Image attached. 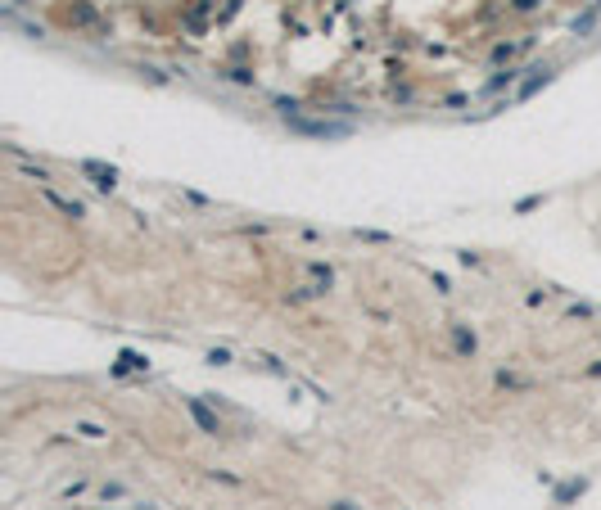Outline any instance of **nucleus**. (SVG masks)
<instances>
[{"label": "nucleus", "mask_w": 601, "mask_h": 510, "mask_svg": "<svg viewBox=\"0 0 601 510\" xmlns=\"http://www.w3.org/2000/svg\"><path fill=\"white\" fill-rule=\"evenodd\" d=\"M186 406H190V415L199 420V429H204V434H222V424L213 420V415H208V406H204L199 398H186Z\"/></svg>", "instance_id": "nucleus-1"}, {"label": "nucleus", "mask_w": 601, "mask_h": 510, "mask_svg": "<svg viewBox=\"0 0 601 510\" xmlns=\"http://www.w3.org/2000/svg\"><path fill=\"white\" fill-rule=\"evenodd\" d=\"M82 172H91V176H95V185H99V190H113V185H118V176H113V167H109V172H104V167L86 163V167H82Z\"/></svg>", "instance_id": "nucleus-2"}, {"label": "nucleus", "mask_w": 601, "mask_h": 510, "mask_svg": "<svg viewBox=\"0 0 601 510\" xmlns=\"http://www.w3.org/2000/svg\"><path fill=\"white\" fill-rule=\"evenodd\" d=\"M457 348H461V352H475V335H466V330H457Z\"/></svg>", "instance_id": "nucleus-3"}, {"label": "nucleus", "mask_w": 601, "mask_h": 510, "mask_svg": "<svg viewBox=\"0 0 601 510\" xmlns=\"http://www.w3.org/2000/svg\"><path fill=\"white\" fill-rule=\"evenodd\" d=\"M335 510H353V506H349V501H339V506H335Z\"/></svg>", "instance_id": "nucleus-4"}, {"label": "nucleus", "mask_w": 601, "mask_h": 510, "mask_svg": "<svg viewBox=\"0 0 601 510\" xmlns=\"http://www.w3.org/2000/svg\"><path fill=\"white\" fill-rule=\"evenodd\" d=\"M588 375H601V361H597V366H592V370H588Z\"/></svg>", "instance_id": "nucleus-5"}]
</instances>
